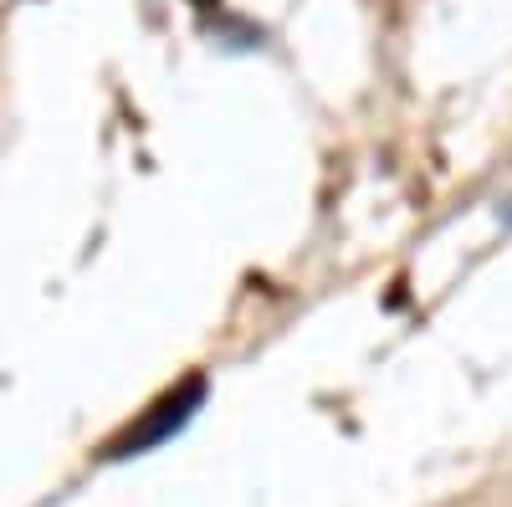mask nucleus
I'll return each mask as SVG.
<instances>
[{
	"label": "nucleus",
	"mask_w": 512,
	"mask_h": 507,
	"mask_svg": "<svg viewBox=\"0 0 512 507\" xmlns=\"http://www.w3.org/2000/svg\"><path fill=\"white\" fill-rule=\"evenodd\" d=\"M200 400H205V379L195 374V379H185V385H175L169 395H159V400L139 415V426H128V431L108 446V456H113V461H123V456H139V451H149V446L169 441L175 431H185V426H190V415L200 410Z\"/></svg>",
	"instance_id": "f257e3e1"
},
{
	"label": "nucleus",
	"mask_w": 512,
	"mask_h": 507,
	"mask_svg": "<svg viewBox=\"0 0 512 507\" xmlns=\"http://www.w3.org/2000/svg\"><path fill=\"white\" fill-rule=\"evenodd\" d=\"M190 6H200V11H210V6H216V0H190Z\"/></svg>",
	"instance_id": "f03ea898"
}]
</instances>
